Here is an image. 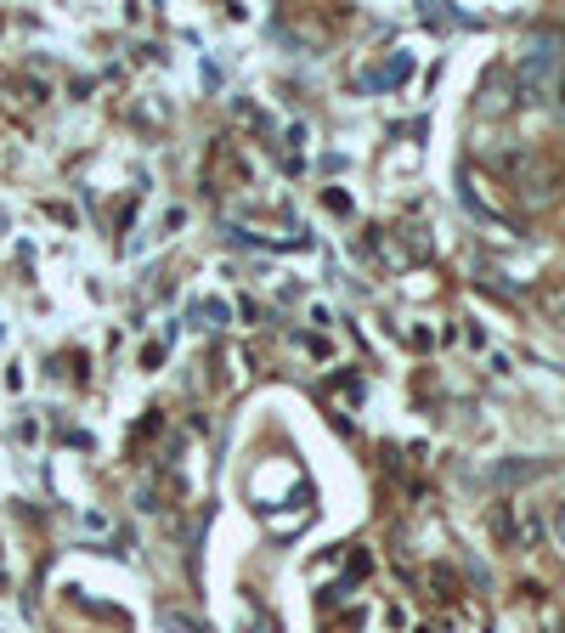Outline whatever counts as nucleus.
Listing matches in <instances>:
<instances>
[{
    "label": "nucleus",
    "instance_id": "obj_1",
    "mask_svg": "<svg viewBox=\"0 0 565 633\" xmlns=\"http://www.w3.org/2000/svg\"><path fill=\"white\" fill-rule=\"evenodd\" d=\"M543 306H549V316H554V323L565 328V289H549V295H543Z\"/></svg>",
    "mask_w": 565,
    "mask_h": 633
},
{
    "label": "nucleus",
    "instance_id": "obj_2",
    "mask_svg": "<svg viewBox=\"0 0 565 633\" xmlns=\"http://www.w3.org/2000/svg\"><path fill=\"white\" fill-rule=\"evenodd\" d=\"M554 532H560V537H565V509H560V514H554Z\"/></svg>",
    "mask_w": 565,
    "mask_h": 633
},
{
    "label": "nucleus",
    "instance_id": "obj_3",
    "mask_svg": "<svg viewBox=\"0 0 565 633\" xmlns=\"http://www.w3.org/2000/svg\"><path fill=\"white\" fill-rule=\"evenodd\" d=\"M554 91H560V102H565V69H560V79H554Z\"/></svg>",
    "mask_w": 565,
    "mask_h": 633
}]
</instances>
